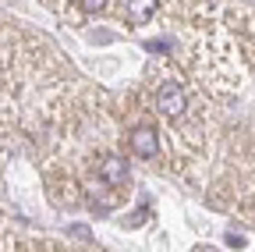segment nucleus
Returning <instances> with one entry per match:
<instances>
[{
  "mask_svg": "<svg viewBox=\"0 0 255 252\" xmlns=\"http://www.w3.org/2000/svg\"><path fill=\"white\" fill-rule=\"evenodd\" d=\"M78 4H82L85 14H100V11L107 7V0H78Z\"/></svg>",
  "mask_w": 255,
  "mask_h": 252,
  "instance_id": "5",
  "label": "nucleus"
},
{
  "mask_svg": "<svg viewBox=\"0 0 255 252\" xmlns=\"http://www.w3.org/2000/svg\"><path fill=\"white\" fill-rule=\"evenodd\" d=\"M131 149H135V156H145V160H152L156 149H159L156 132H152V128H135V132H131Z\"/></svg>",
  "mask_w": 255,
  "mask_h": 252,
  "instance_id": "2",
  "label": "nucleus"
},
{
  "mask_svg": "<svg viewBox=\"0 0 255 252\" xmlns=\"http://www.w3.org/2000/svg\"><path fill=\"white\" fill-rule=\"evenodd\" d=\"M156 107H159V114H167V117H181L184 114V89L177 82H163L156 89Z\"/></svg>",
  "mask_w": 255,
  "mask_h": 252,
  "instance_id": "1",
  "label": "nucleus"
},
{
  "mask_svg": "<svg viewBox=\"0 0 255 252\" xmlns=\"http://www.w3.org/2000/svg\"><path fill=\"white\" fill-rule=\"evenodd\" d=\"M100 178L107 181V185H124L128 181V164L121 160V156H110V160H103V167H100Z\"/></svg>",
  "mask_w": 255,
  "mask_h": 252,
  "instance_id": "3",
  "label": "nucleus"
},
{
  "mask_svg": "<svg viewBox=\"0 0 255 252\" xmlns=\"http://www.w3.org/2000/svg\"><path fill=\"white\" fill-rule=\"evenodd\" d=\"M152 11H156V0H128V18H131L135 25L149 21Z\"/></svg>",
  "mask_w": 255,
  "mask_h": 252,
  "instance_id": "4",
  "label": "nucleus"
}]
</instances>
